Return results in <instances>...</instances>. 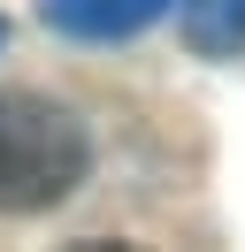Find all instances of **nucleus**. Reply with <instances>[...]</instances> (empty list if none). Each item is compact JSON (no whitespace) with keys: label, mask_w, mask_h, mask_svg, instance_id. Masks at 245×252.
<instances>
[{"label":"nucleus","mask_w":245,"mask_h":252,"mask_svg":"<svg viewBox=\"0 0 245 252\" xmlns=\"http://www.w3.org/2000/svg\"><path fill=\"white\" fill-rule=\"evenodd\" d=\"M92 176V130L77 107L0 92V214H46Z\"/></svg>","instance_id":"f257e3e1"},{"label":"nucleus","mask_w":245,"mask_h":252,"mask_svg":"<svg viewBox=\"0 0 245 252\" xmlns=\"http://www.w3.org/2000/svg\"><path fill=\"white\" fill-rule=\"evenodd\" d=\"M46 23L69 38H92V46H107V38H138L146 23L168 16V0H39Z\"/></svg>","instance_id":"f03ea898"},{"label":"nucleus","mask_w":245,"mask_h":252,"mask_svg":"<svg viewBox=\"0 0 245 252\" xmlns=\"http://www.w3.org/2000/svg\"><path fill=\"white\" fill-rule=\"evenodd\" d=\"M184 46L192 54H238L245 46V0H184Z\"/></svg>","instance_id":"7ed1b4c3"},{"label":"nucleus","mask_w":245,"mask_h":252,"mask_svg":"<svg viewBox=\"0 0 245 252\" xmlns=\"http://www.w3.org/2000/svg\"><path fill=\"white\" fill-rule=\"evenodd\" d=\"M0 46H8V23H0Z\"/></svg>","instance_id":"20e7f679"}]
</instances>
